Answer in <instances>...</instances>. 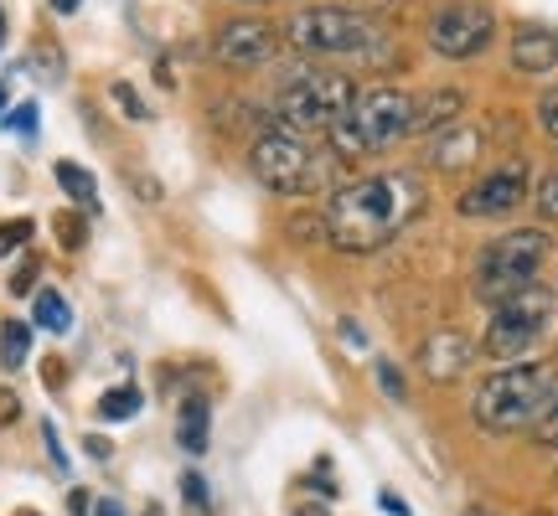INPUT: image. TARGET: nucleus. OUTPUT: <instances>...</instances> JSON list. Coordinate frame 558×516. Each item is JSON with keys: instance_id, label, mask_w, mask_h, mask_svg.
<instances>
[{"instance_id": "nucleus-1", "label": "nucleus", "mask_w": 558, "mask_h": 516, "mask_svg": "<svg viewBox=\"0 0 558 516\" xmlns=\"http://www.w3.org/2000/svg\"><path fill=\"white\" fill-rule=\"evenodd\" d=\"M424 212V181L414 171H378L331 192L320 207V233L341 254H378Z\"/></svg>"}, {"instance_id": "nucleus-2", "label": "nucleus", "mask_w": 558, "mask_h": 516, "mask_svg": "<svg viewBox=\"0 0 558 516\" xmlns=\"http://www.w3.org/2000/svg\"><path fill=\"white\" fill-rule=\"evenodd\" d=\"M558 393V367L548 361H512L497 367L492 378H481L476 397H471V418L486 434H522L543 418V408Z\"/></svg>"}, {"instance_id": "nucleus-3", "label": "nucleus", "mask_w": 558, "mask_h": 516, "mask_svg": "<svg viewBox=\"0 0 558 516\" xmlns=\"http://www.w3.org/2000/svg\"><path fill=\"white\" fill-rule=\"evenodd\" d=\"M414 109H418V99L409 88H393V83L362 88L357 103H352V114L331 124L326 139H331V150L347 160L378 156V150H388V145H399V139L414 135Z\"/></svg>"}, {"instance_id": "nucleus-4", "label": "nucleus", "mask_w": 558, "mask_h": 516, "mask_svg": "<svg viewBox=\"0 0 558 516\" xmlns=\"http://www.w3.org/2000/svg\"><path fill=\"white\" fill-rule=\"evenodd\" d=\"M290 47H300L305 58H383V26L362 11L347 5H300L295 16L279 26Z\"/></svg>"}, {"instance_id": "nucleus-5", "label": "nucleus", "mask_w": 558, "mask_h": 516, "mask_svg": "<svg viewBox=\"0 0 558 516\" xmlns=\"http://www.w3.org/2000/svg\"><path fill=\"white\" fill-rule=\"evenodd\" d=\"M543 258H548V233L543 228H518V233L492 238L476 258V299L481 305H501V299L522 295L527 284H538Z\"/></svg>"}, {"instance_id": "nucleus-6", "label": "nucleus", "mask_w": 558, "mask_h": 516, "mask_svg": "<svg viewBox=\"0 0 558 516\" xmlns=\"http://www.w3.org/2000/svg\"><path fill=\"white\" fill-rule=\"evenodd\" d=\"M248 171L259 181L264 192H275V197H305V192H316L320 181H326V160L311 156V145L295 135V130H264L254 139V150H248Z\"/></svg>"}, {"instance_id": "nucleus-7", "label": "nucleus", "mask_w": 558, "mask_h": 516, "mask_svg": "<svg viewBox=\"0 0 558 516\" xmlns=\"http://www.w3.org/2000/svg\"><path fill=\"white\" fill-rule=\"evenodd\" d=\"M548 325H554V290L527 284L522 295L492 305V320H486L481 352H486V357H497V361H512V357H522V352H527Z\"/></svg>"}, {"instance_id": "nucleus-8", "label": "nucleus", "mask_w": 558, "mask_h": 516, "mask_svg": "<svg viewBox=\"0 0 558 516\" xmlns=\"http://www.w3.org/2000/svg\"><path fill=\"white\" fill-rule=\"evenodd\" d=\"M357 103V83L341 78V73H300L279 88V114L290 130H316L326 135L337 120L352 114Z\"/></svg>"}, {"instance_id": "nucleus-9", "label": "nucleus", "mask_w": 558, "mask_h": 516, "mask_svg": "<svg viewBox=\"0 0 558 516\" xmlns=\"http://www.w3.org/2000/svg\"><path fill=\"white\" fill-rule=\"evenodd\" d=\"M492 41H497V11L481 5V0H450V5H439L429 16V47L439 58L450 62L481 58Z\"/></svg>"}, {"instance_id": "nucleus-10", "label": "nucleus", "mask_w": 558, "mask_h": 516, "mask_svg": "<svg viewBox=\"0 0 558 516\" xmlns=\"http://www.w3.org/2000/svg\"><path fill=\"white\" fill-rule=\"evenodd\" d=\"M527 192H533V171H527L522 156H512V160H501V165H492L456 201V212L460 218H507V212H518L522 201H527Z\"/></svg>"}, {"instance_id": "nucleus-11", "label": "nucleus", "mask_w": 558, "mask_h": 516, "mask_svg": "<svg viewBox=\"0 0 558 516\" xmlns=\"http://www.w3.org/2000/svg\"><path fill=\"white\" fill-rule=\"evenodd\" d=\"M279 47H284V32H279V26L243 16V21L218 26V37H213V58H218L222 67H264V62L279 58Z\"/></svg>"}, {"instance_id": "nucleus-12", "label": "nucleus", "mask_w": 558, "mask_h": 516, "mask_svg": "<svg viewBox=\"0 0 558 516\" xmlns=\"http://www.w3.org/2000/svg\"><path fill=\"white\" fill-rule=\"evenodd\" d=\"M481 357V346L471 336H460V331H429V336L418 341V372L429 382H456L471 372V361Z\"/></svg>"}, {"instance_id": "nucleus-13", "label": "nucleus", "mask_w": 558, "mask_h": 516, "mask_svg": "<svg viewBox=\"0 0 558 516\" xmlns=\"http://www.w3.org/2000/svg\"><path fill=\"white\" fill-rule=\"evenodd\" d=\"M512 67L527 73V78H538V73H554L558 67V32L554 26H538V21H527L512 32Z\"/></svg>"}, {"instance_id": "nucleus-14", "label": "nucleus", "mask_w": 558, "mask_h": 516, "mask_svg": "<svg viewBox=\"0 0 558 516\" xmlns=\"http://www.w3.org/2000/svg\"><path fill=\"white\" fill-rule=\"evenodd\" d=\"M481 150H486V135H481V124H465V120H460V124H450V130H439L424 160H429L435 171H465V165H471Z\"/></svg>"}, {"instance_id": "nucleus-15", "label": "nucleus", "mask_w": 558, "mask_h": 516, "mask_svg": "<svg viewBox=\"0 0 558 516\" xmlns=\"http://www.w3.org/2000/svg\"><path fill=\"white\" fill-rule=\"evenodd\" d=\"M465 114V94L460 88H439V94H424L414 109V135H429V130H450Z\"/></svg>"}, {"instance_id": "nucleus-16", "label": "nucleus", "mask_w": 558, "mask_h": 516, "mask_svg": "<svg viewBox=\"0 0 558 516\" xmlns=\"http://www.w3.org/2000/svg\"><path fill=\"white\" fill-rule=\"evenodd\" d=\"M207 423H213V408H207L202 393H192L177 414V444L186 455H202V450H207Z\"/></svg>"}, {"instance_id": "nucleus-17", "label": "nucleus", "mask_w": 558, "mask_h": 516, "mask_svg": "<svg viewBox=\"0 0 558 516\" xmlns=\"http://www.w3.org/2000/svg\"><path fill=\"white\" fill-rule=\"evenodd\" d=\"M52 176H58V186L78 201V207H94V212H99V181H94L88 165H78V160H58V165H52Z\"/></svg>"}, {"instance_id": "nucleus-18", "label": "nucleus", "mask_w": 558, "mask_h": 516, "mask_svg": "<svg viewBox=\"0 0 558 516\" xmlns=\"http://www.w3.org/2000/svg\"><path fill=\"white\" fill-rule=\"evenodd\" d=\"M26 357H32V320H5L0 325V367H26Z\"/></svg>"}, {"instance_id": "nucleus-19", "label": "nucleus", "mask_w": 558, "mask_h": 516, "mask_svg": "<svg viewBox=\"0 0 558 516\" xmlns=\"http://www.w3.org/2000/svg\"><path fill=\"white\" fill-rule=\"evenodd\" d=\"M32 320H37L41 331H52L62 336L68 325H73V305L58 295V290H37V305H32Z\"/></svg>"}, {"instance_id": "nucleus-20", "label": "nucleus", "mask_w": 558, "mask_h": 516, "mask_svg": "<svg viewBox=\"0 0 558 516\" xmlns=\"http://www.w3.org/2000/svg\"><path fill=\"white\" fill-rule=\"evenodd\" d=\"M140 388H109V393L99 397V418H109V423H124V418L140 414Z\"/></svg>"}, {"instance_id": "nucleus-21", "label": "nucleus", "mask_w": 558, "mask_h": 516, "mask_svg": "<svg viewBox=\"0 0 558 516\" xmlns=\"http://www.w3.org/2000/svg\"><path fill=\"white\" fill-rule=\"evenodd\" d=\"M32 233H37V222H32V218H11V222H0V258H5V254H16V248H26V243H32Z\"/></svg>"}, {"instance_id": "nucleus-22", "label": "nucleus", "mask_w": 558, "mask_h": 516, "mask_svg": "<svg viewBox=\"0 0 558 516\" xmlns=\"http://www.w3.org/2000/svg\"><path fill=\"white\" fill-rule=\"evenodd\" d=\"M181 501H186L197 516H213V496H207V480H202L197 470H186V476H181Z\"/></svg>"}, {"instance_id": "nucleus-23", "label": "nucleus", "mask_w": 558, "mask_h": 516, "mask_svg": "<svg viewBox=\"0 0 558 516\" xmlns=\"http://www.w3.org/2000/svg\"><path fill=\"white\" fill-rule=\"evenodd\" d=\"M52 228H58V243L68 248V254H78L83 238H88V228H83V218H73V212H58V218H52Z\"/></svg>"}, {"instance_id": "nucleus-24", "label": "nucleus", "mask_w": 558, "mask_h": 516, "mask_svg": "<svg viewBox=\"0 0 558 516\" xmlns=\"http://www.w3.org/2000/svg\"><path fill=\"white\" fill-rule=\"evenodd\" d=\"M533 207H538L543 222H558V171H548V176L538 181V197H533Z\"/></svg>"}, {"instance_id": "nucleus-25", "label": "nucleus", "mask_w": 558, "mask_h": 516, "mask_svg": "<svg viewBox=\"0 0 558 516\" xmlns=\"http://www.w3.org/2000/svg\"><path fill=\"white\" fill-rule=\"evenodd\" d=\"M109 94H114V103H120L124 109V120H150V109H145V99H140L135 88H130V83H114V88H109Z\"/></svg>"}, {"instance_id": "nucleus-26", "label": "nucleus", "mask_w": 558, "mask_h": 516, "mask_svg": "<svg viewBox=\"0 0 558 516\" xmlns=\"http://www.w3.org/2000/svg\"><path fill=\"white\" fill-rule=\"evenodd\" d=\"M533 434H538V444H548V450H558V393H554V403L543 408V418L533 423Z\"/></svg>"}, {"instance_id": "nucleus-27", "label": "nucleus", "mask_w": 558, "mask_h": 516, "mask_svg": "<svg viewBox=\"0 0 558 516\" xmlns=\"http://www.w3.org/2000/svg\"><path fill=\"white\" fill-rule=\"evenodd\" d=\"M378 388L393 397V403H403V393H409V382H403V372L393 361H378Z\"/></svg>"}, {"instance_id": "nucleus-28", "label": "nucleus", "mask_w": 558, "mask_h": 516, "mask_svg": "<svg viewBox=\"0 0 558 516\" xmlns=\"http://www.w3.org/2000/svg\"><path fill=\"white\" fill-rule=\"evenodd\" d=\"M538 124H543V135L558 139V88H548L538 99Z\"/></svg>"}, {"instance_id": "nucleus-29", "label": "nucleus", "mask_w": 558, "mask_h": 516, "mask_svg": "<svg viewBox=\"0 0 558 516\" xmlns=\"http://www.w3.org/2000/svg\"><path fill=\"white\" fill-rule=\"evenodd\" d=\"M11 130H16V135H37V103L26 99V103H16V109H11Z\"/></svg>"}, {"instance_id": "nucleus-30", "label": "nucleus", "mask_w": 558, "mask_h": 516, "mask_svg": "<svg viewBox=\"0 0 558 516\" xmlns=\"http://www.w3.org/2000/svg\"><path fill=\"white\" fill-rule=\"evenodd\" d=\"M32 284H37V258H26V263H21L16 274H11V295H26Z\"/></svg>"}, {"instance_id": "nucleus-31", "label": "nucleus", "mask_w": 558, "mask_h": 516, "mask_svg": "<svg viewBox=\"0 0 558 516\" xmlns=\"http://www.w3.org/2000/svg\"><path fill=\"white\" fill-rule=\"evenodd\" d=\"M21 418V397L11 393V388H0V429H5V423H16Z\"/></svg>"}, {"instance_id": "nucleus-32", "label": "nucleus", "mask_w": 558, "mask_h": 516, "mask_svg": "<svg viewBox=\"0 0 558 516\" xmlns=\"http://www.w3.org/2000/svg\"><path fill=\"white\" fill-rule=\"evenodd\" d=\"M41 439H47V455H52V465H58V470H68V455H62V444H58V429H52V423H41Z\"/></svg>"}, {"instance_id": "nucleus-33", "label": "nucleus", "mask_w": 558, "mask_h": 516, "mask_svg": "<svg viewBox=\"0 0 558 516\" xmlns=\"http://www.w3.org/2000/svg\"><path fill=\"white\" fill-rule=\"evenodd\" d=\"M378 506H383V512H388V516H414V512H409V501H403V496H393V491H383V496H378Z\"/></svg>"}, {"instance_id": "nucleus-34", "label": "nucleus", "mask_w": 558, "mask_h": 516, "mask_svg": "<svg viewBox=\"0 0 558 516\" xmlns=\"http://www.w3.org/2000/svg\"><path fill=\"white\" fill-rule=\"evenodd\" d=\"M341 341H347V346H367V331L352 325V320H341Z\"/></svg>"}, {"instance_id": "nucleus-35", "label": "nucleus", "mask_w": 558, "mask_h": 516, "mask_svg": "<svg viewBox=\"0 0 558 516\" xmlns=\"http://www.w3.org/2000/svg\"><path fill=\"white\" fill-rule=\"evenodd\" d=\"M83 444H88V455H94V459H109V439L88 434V439H83Z\"/></svg>"}, {"instance_id": "nucleus-36", "label": "nucleus", "mask_w": 558, "mask_h": 516, "mask_svg": "<svg viewBox=\"0 0 558 516\" xmlns=\"http://www.w3.org/2000/svg\"><path fill=\"white\" fill-rule=\"evenodd\" d=\"M94 516H124V506H120V501L104 496V501H94Z\"/></svg>"}, {"instance_id": "nucleus-37", "label": "nucleus", "mask_w": 558, "mask_h": 516, "mask_svg": "<svg viewBox=\"0 0 558 516\" xmlns=\"http://www.w3.org/2000/svg\"><path fill=\"white\" fill-rule=\"evenodd\" d=\"M52 11H62V16H73V11H78V0H52Z\"/></svg>"}, {"instance_id": "nucleus-38", "label": "nucleus", "mask_w": 558, "mask_h": 516, "mask_svg": "<svg viewBox=\"0 0 558 516\" xmlns=\"http://www.w3.org/2000/svg\"><path fill=\"white\" fill-rule=\"evenodd\" d=\"M0 47H5V16H0Z\"/></svg>"}, {"instance_id": "nucleus-39", "label": "nucleus", "mask_w": 558, "mask_h": 516, "mask_svg": "<svg viewBox=\"0 0 558 516\" xmlns=\"http://www.w3.org/2000/svg\"><path fill=\"white\" fill-rule=\"evenodd\" d=\"M295 516H326V512H311V506H305V512H295Z\"/></svg>"}, {"instance_id": "nucleus-40", "label": "nucleus", "mask_w": 558, "mask_h": 516, "mask_svg": "<svg viewBox=\"0 0 558 516\" xmlns=\"http://www.w3.org/2000/svg\"><path fill=\"white\" fill-rule=\"evenodd\" d=\"M0 114H5V88H0Z\"/></svg>"}, {"instance_id": "nucleus-41", "label": "nucleus", "mask_w": 558, "mask_h": 516, "mask_svg": "<svg viewBox=\"0 0 558 516\" xmlns=\"http://www.w3.org/2000/svg\"><path fill=\"white\" fill-rule=\"evenodd\" d=\"M533 516H558V512H533Z\"/></svg>"}]
</instances>
